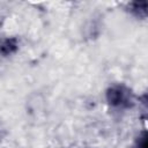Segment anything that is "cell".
<instances>
[{"label":"cell","instance_id":"obj_2","mask_svg":"<svg viewBox=\"0 0 148 148\" xmlns=\"http://www.w3.org/2000/svg\"><path fill=\"white\" fill-rule=\"evenodd\" d=\"M18 50V39L16 37H5L0 39V56L9 57Z\"/></svg>","mask_w":148,"mask_h":148},{"label":"cell","instance_id":"obj_3","mask_svg":"<svg viewBox=\"0 0 148 148\" xmlns=\"http://www.w3.org/2000/svg\"><path fill=\"white\" fill-rule=\"evenodd\" d=\"M128 10L132 15L138 18L147 17V2L146 1H133L128 3Z\"/></svg>","mask_w":148,"mask_h":148},{"label":"cell","instance_id":"obj_1","mask_svg":"<svg viewBox=\"0 0 148 148\" xmlns=\"http://www.w3.org/2000/svg\"><path fill=\"white\" fill-rule=\"evenodd\" d=\"M108 104L117 110H127L134 105V96L132 90L125 84H112L105 91Z\"/></svg>","mask_w":148,"mask_h":148},{"label":"cell","instance_id":"obj_4","mask_svg":"<svg viewBox=\"0 0 148 148\" xmlns=\"http://www.w3.org/2000/svg\"><path fill=\"white\" fill-rule=\"evenodd\" d=\"M133 148H148L147 132L146 131H142L141 133H139V135L136 136V139L133 143Z\"/></svg>","mask_w":148,"mask_h":148}]
</instances>
